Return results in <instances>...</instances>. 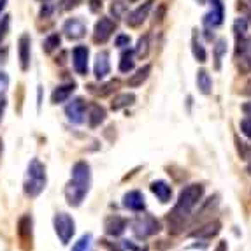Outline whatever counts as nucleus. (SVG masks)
Masks as SVG:
<instances>
[{
	"label": "nucleus",
	"mask_w": 251,
	"mask_h": 251,
	"mask_svg": "<svg viewBox=\"0 0 251 251\" xmlns=\"http://www.w3.org/2000/svg\"><path fill=\"white\" fill-rule=\"evenodd\" d=\"M74 90H75L74 83L60 84V86H56V88L53 90V93H51V102H53V104H63V102H67L69 97L72 95Z\"/></svg>",
	"instance_id": "obj_17"
},
{
	"label": "nucleus",
	"mask_w": 251,
	"mask_h": 251,
	"mask_svg": "<svg viewBox=\"0 0 251 251\" xmlns=\"http://www.w3.org/2000/svg\"><path fill=\"white\" fill-rule=\"evenodd\" d=\"M63 34H65L67 39H71V41L83 39L84 34H86V25H84V21L79 20V18H71L63 25Z\"/></svg>",
	"instance_id": "obj_12"
},
{
	"label": "nucleus",
	"mask_w": 251,
	"mask_h": 251,
	"mask_svg": "<svg viewBox=\"0 0 251 251\" xmlns=\"http://www.w3.org/2000/svg\"><path fill=\"white\" fill-rule=\"evenodd\" d=\"M48 176H46V167L39 158H34L28 163L25 174V183H23V190H25L26 197H39L44 188H46Z\"/></svg>",
	"instance_id": "obj_3"
},
{
	"label": "nucleus",
	"mask_w": 251,
	"mask_h": 251,
	"mask_svg": "<svg viewBox=\"0 0 251 251\" xmlns=\"http://www.w3.org/2000/svg\"><path fill=\"white\" fill-rule=\"evenodd\" d=\"M65 116H67L69 122L75 123V125H81L86 118V102L83 99H74L72 102H69L67 107H65Z\"/></svg>",
	"instance_id": "obj_8"
},
{
	"label": "nucleus",
	"mask_w": 251,
	"mask_h": 251,
	"mask_svg": "<svg viewBox=\"0 0 251 251\" xmlns=\"http://www.w3.org/2000/svg\"><path fill=\"white\" fill-rule=\"evenodd\" d=\"M241 132L248 139H251V118H244L243 122H241Z\"/></svg>",
	"instance_id": "obj_33"
},
{
	"label": "nucleus",
	"mask_w": 251,
	"mask_h": 251,
	"mask_svg": "<svg viewBox=\"0 0 251 251\" xmlns=\"http://www.w3.org/2000/svg\"><path fill=\"white\" fill-rule=\"evenodd\" d=\"M163 14H165V4H160L158 11L155 13V23H160L163 20Z\"/></svg>",
	"instance_id": "obj_38"
},
{
	"label": "nucleus",
	"mask_w": 251,
	"mask_h": 251,
	"mask_svg": "<svg viewBox=\"0 0 251 251\" xmlns=\"http://www.w3.org/2000/svg\"><path fill=\"white\" fill-rule=\"evenodd\" d=\"M111 71V62H109V53L107 51H100L97 54L95 65H93V72H95L97 79H104L105 75Z\"/></svg>",
	"instance_id": "obj_16"
},
{
	"label": "nucleus",
	"mask_w": 251,
	"mask_h": 251,
	"mask_svg": "<svg viewBox=\"0 0 251 251\" xmlns=\"http://www.w3.org/2000/svg\"><path fill=\"white\" fill-rule=\"evenodd\" d=\"M216 251H226V244L225 243H222L220 246H218V250Z\"/></svg>",
	"instance_id": "obj_45"
},
{
	"label": "nucleus",
	"mask_w": 251,
	"mask_h": 251,
	"mask_svg": "<svg viewBox=\"0 0 251 251\" xmlns=\"http://www.w3.org/2000/svg\"><path fill=\"white\" fill-rule=\"evenodd\" d=\"M7 86H9V75L0 71V95H4Z\"/></svg>",
	"instance_id": "obj_35"
},
{
	"label": "nucleus",
	"mask_w": 251,
	"mask_h": 251,
	"mask_svg": "<svg viewBox=\"0 0 251 251\" xmlns=\"http://www.w3.org/2000/svg\"><path fill=\"white\" fill-rule=\"evenodd\" d=\"M51 11H53V9H51V5L50 4H46L44 5V7L41 9V16H44V18H48L51 14Z\"/></svg>",
	"instance_id": "obj_41"
},
{
	"label": "nucleus",
	"mask_w": 251,
	"mask_h": 251,
	"mask_svg": "<svg viewBox=\"0 0 251 251\" xmlns=\"http://www.w3.org/2000/svg\"><path fill=\"white\" fill-rule=\"evenodd\" d=\"M237 9H239V11H243V13H244V14H246L248 21H250V23H251V7H248V5H244V4H243V2H239Z\"/></svg>",
	"instance_id": "obj_39"
},
{
	"label": "nucleus",
	"mask_w": 251,
	"mask_h": 251,
	"mask_svg": "<svg viewBox=\"0 0 251 251\" xmlns=\"http://www.w3.org/2000/svg\"><path fill=\"white\" fill-rule=\"evenodd\" d=\"M123 205H125L126 209L139 213V211L146 209V201H144L143 193L137 192V190H134V192H128L125 197H123Z\"/></svg>",
	"instance_id": "obj_14"
},
{
	"label": "nucleus",
	"mask_w": 251,
	"mask_h": 251,
	"mask_svg": "<svg viewBox=\"0 0 251 251\" xmlns=\"http://www.w3.org/2000/svg\"><path fill=\"white\" fill-rule=\"evenodd\" d=\"M151 192L155 193L156 199H158L160 202H169L172 197V188L169 186L165 181H155V183H151Z\"/></svg>",
	"instance_id": "obj_18"
},
{
	"label": "nucleus",
	"mask_w": 251,
	"mask_h": 251,
	"mask_svg": "<svg viewBox=\"0 0 251 251\" xmlns=\"http://www.w3.org/2000/svg\"><path fill=\"white\" fill-rule=\"evenodd\" d=\"M220 228H222V223L220 222H209V223H205L204 226H201L199 230L193 232V237H204V239H211L214 237V235L220 232Z\"/></svg>",
	"instance_id": "obj_21"
},
{
	"label": "nucleus",
	"mask_w": 251,
	"mask_h": 251,
	"mask_svg": "<svg viewBox=\"0 0 251 251\" xmlns=\"http://www.w3.org/2000/svg\"><path fill=\"white\" fill-rule=\"evenodd\" d=\"M5 4H7V0H0V13H2V11H4Z\"/></svg>",
	"instance_id": "obj_44"
},
{
	"label": "nucleus",
	"mask_w": 251,
	"mask_h": 251,
	"mask_svg": "<svg viewBox=\"0 0 251 251\" xmlns=\"http://www.w3.org/2000/svg\"><path fill=\"white\" fill-rule=\"evenodd\" d=\"M104 228H105V234L107 235H113V237H118V235H122L126 228V220L122 216H109L104 223Z\"/></svg>",
	"instance_id": "obj_15"
},
{
	"label": "nucleus",
	"mask_w": 251,
	"mask_h": 251,
	"mask_svg": "<svg viewBox=\"0 0 251 251\" xmlns=\"http://www.w3.org/2000/svg\"><path fill=\"white\" fill-rule=\"evenodd\" d=\"M132 230L137 237L144 239L150 237V235H155L160 232V223L156 222L153 216H143L137 218L134 223H132Z\"/></svg>",
	"instance_id": "obj_6"
},
{
	"label": "nucleus",
	"mask_w": 251,
	"mask_h": 251,
	"mask_svg": "<svg viewBox=\"0 0 251 251\" xmlns=\"http://www.w3.org/2000/svg\"><path fill=\"white\" fill-rule=\"evenodd\" d=\"M151 74V65H143V67L139 69L135 74H132L126 81L130 88H139V86H143V83H146V79L150 77Z\"/></svg>",
	"instance_id": "obj_19"
},
{
	"label": "nucleus",
	"mask_w": 251,
	"mask_h": 251,
	"mask_svg": "<svg viewBox=\"0 0 251 251\" xmlns=\"http://www.w3.org/2000/svg\"><path fill=\"white\" fill-rule=\"evenodd\" d=\"M135 67V54L132 50H125L122 53V56H120V65H118V69H120V72H123V74H128V72H132Z\"/></svg>",
	"instance_id": "obj_20"
},
{
	"label": "nucleus",
	"mask_w": 251,
	"mask_h": 251,
	"mask_svg": "<svg viewBox=\"0 0 251 251\" xmlns=\"http://www.w3.org/2000/svg\"><path fill=\"white\" fill-rule=\"evenodd\" d=\"M130 2H135V0H130Z\"/></svg>",
	"instance_id": "obj_50"
},
{
	"label": "nucleus",
	"mask_w": 251,
	"mask_h": 251,
	"mask_svg": "<svg viewBox=\"0 0 251 251\" xmlns=\"http://www.w3.org/2000/svg\"><path fill=\"white\" fill-rule=\"evenodd\" d=\"M90 9H92V13L100 11V9H102V0H90Z\"/></svg>",
	"instance_id": "obj_40"
},
{
	"label": "nucleus",
	"mask_w": 251,
	"mask_h": 251,
	"mask_svg": "<svg viewBox=\"0 0 251 251\" xmlns=\"http://www.w3.org/2000/svg\"><path fill=\"white\" fill-rule=\"evenodd\" d=\"M223 18H225V9H223L222 0H213L211 11L204 16V25L209 28H216L223 23Z\"/></svg>",
	"instance_id": "obj_11"
},
{
	"label": "nucleus",
	"mask_w": 251,
	"mask_h": 251,
	"mask_svg": "<svg viewBox=\"0 0 251 251\" xmlns=\"http://www.w3.org/2000/svg\"><path fill=\"white\" fill-rule=\"evenodd\" d=\"M20 235L23 239H32V218L30 216H23L20 220Z\"/></svg>",
	"instance_id": "obj_29"
},
{
	"label": "nucleus",
	"mask_w": 251,
	"mask_h": 251,
	"mask_svg": "<svg viewBox=\"0 0 251 251\" xmlns=\"http://www.w3.org/2000/svg\"><path fill=\"white\" fill-rule=\"evenodd\" d=\"M113 251H122V250H120V248H114V250Z\"/></svg>",
	"instance_id": "obj_48"
},
{
	"label": "nucleus",
	"mask_w": 251,
	"mask_h": 251,
	"mask_svg": "<svg viewBox=\"0 0 251 251\" xmlns=\"http://www.w3.org/2000/svg\"><path fill=\"white\" fill-rule=\"evenodd\" d=\"M202 197H204V186L202 184H190L179 193V199H177L176 205H174V209L169 216V223L174 228L172 232H179V226L190 216L193 207L202 201Z\"/></svg>",
	"instance_id": "obj_2"
},
{
	"label": "nucleus",
	"mask_w": 251,
	"mask_h": 251,
	"mask_svg": "<svg viewBox=\"0 0 251 251\" xmlns=\"http://www.w3.org/2000/svg\"><path fill=\"white\" fill-rule=\"evenodd\" d=\"M226 51V41L225 39H220V41L216 42V46H214V67L220 69V65H222V58L223 54H225Z\"/></svg>",
	"instance_id": "obj_28"
},
{
	"label": "nucleus",
	"mask_w": 251,
	"mask_h": 251,
	"mask_svg": "<svg viewBox=\"0 0 251 251\" xmlns=\"http://www.w3.org/2000/svg\"><path fill=\"white\" fill-rule=\"evenodd\" d=\"M243 111H244V114H246V116L251 118V102H246V104L243 105Z\"/></svg>",
	"instance_id": "obj_42"
},
{
	"label": "nucleus",
	"mask_w": 251,
	"mask_h": 251,
	"mask_svg": "<svg viewBox=\"0 0 251 251\" xmlns=\"http://www.w3.org/2000/svg\"><path fill=\"white\" fill-rule=\"evenodd\" d=\"M116 86H118V81H109L107 84H104V86H102V90L99 92V95H102V97L109 95L113 90H116Z\"/></svg>",
	"instance_id": "obj_34"
},
{
	"label": "nucleus",
	"mask_w": 251,
	"mask_h": 251,
	"mask_svg": "<svg viewBox=\"0 0 251 251\" xmlns=\"http://www.w3.org/2000/svg\"><path fill=\"white\" fill-rule=\"evenodd\" d=\"M192 51H193V56H195V60L201 63L207 62V53H205L204 46H202L201 42H199L197 39V34H193V39H192Z\"/></svg>",
	"instance_id": "obj_26"
},
{
	"label": "nucleus",
	"mask_w": 251,
	"mask_h": 251,
	"mask_svg": "<svg viewBox=\"0 0 251 251\" xmlns=\"http://www.w3.org/2000/svg\"><path fill=\"white\" fill-rule=\"evenodd\" d=\"M9 16H4L2 18V21H0V41L5 37V34H7V28H9Z\"/></svg>",
	"instance_id": "obj_36"
},
{
	"label": "nucleus",
	"mask_w": 251,
	"mask_h": 251,
	"mask_svg": "<svg viewBox=\"0 0 251 251\" xmlns=\"http://www.w3.org/2000/svg\"><path fill=\"white\" fill-rule=\"evenodd\" d=\"M60 42H62L60 34H51V35H48V37L44 39V42H42V50H44V53L50 54V53H53L54 50H58Z\"/></svg>",
	"instance_id": "obj_25"
},
{
	"label": "nucleus",
	"mask_w": 251,
	"mask_h": 251,
	"mask_svg": "<svg viewBox=\"0 0 251 251\" xmlns=\"http://www.w3.org/2000/svg\"><path fill=\"white\" fill-rule=\"evenodd\" d=\"M2 114H4V104H0V120H2Z\"/></svg>",
	"instance_id": "obj_46"
},
{
	"label": "nucleus",
	"mask_w": 251,
	"mask_h": 251,
	"mask_svg": "<svg viewBox=\"0 0 251 251\" xmlns=\"http://www.w3.org/2000/svg\"><path fill=\"white\" fill-rule=\"evenodd\" d=\"M246 32H248V20L246 18H239V20H235V23H234L235 37H243V35H246Z\"/></svg>",
	"instance_id": "obj_31"
},
{
	"label": "nucleus",
	"mask_w": 251,
	"mask_h": 251,
	"mask_svg": "<svg viewBox=\"0 0 251 251\" xmlns=\"http://www.w3.org/2000/svg\"><path fill=\"white\" fill-rule=\"evenodd\" d=\"M18 58L21 71H28L30 67V35L23 34L18 41Z\"/></svg>",
	"instance_id": "obj_13"
},
{
	"label": "nucleus",
	"mask_w": 251,
	"mask_h": 251,
	"mask_svg": "<svg viewBox=\"0 0 251 251\" xmlns=\"http://www.w3.org/2000/svg\"><path fill=\"white\" fill-rule=\"evenodd\" d=\"M235 65L241 74H251V37L243 35L235 42Z\"/></svg>",
	"instance_id": "obj_4"
},
{
	"label": "nucleus",
	"mask_w": 251,
	"mask_h": 251,
	"mask_svg": "<svg viewBox=\"0 0 251 251\" xmlns=\"http://www.w3.org/2000/svg\"><path fill=\"white\" fill-rule=\"evenodd\" d=\"M72 251H92V234H84L83 237L72 246Z\"/></svg>",
	"instance_id": "obj_30"
},
{
	"label": "nucleus",
	"mask_w": 251,
	"mask_h": 251,
	"mask_svg": "<svg viewBox=\"0 0 251 251\" xmlns=\"http://www.w3.org/2000/svg\"><path fill=\"white\" fill-rule=\"evenodd\" d=\"M42 2H46V0H42Z\"/></svg>",
	"instance_id": "obj_51"
},
{
	"label": "nucleus",
	"mask_w": 251,
	"mask_h": 251,
	"mask_svg": "<svg viewBox=\"0 0 251 251\" xmlns=\"http://www.w3.org/2000/svg\"><path fill=\"white\" fill-rule=\"evenodd\" d=\"M54 225V232L58 235V239L62 241V244H69L71 243L72 235L75 232V223L67 213H58L53 220Z\"/></svg>",
	"instance_id": "obj_5"
},
{
	"label": "nucleus",
	"mask_w": 251,
	"mask_h": 251,
	"mask_svg": "<svg viewBox=\"0 0 251 251\" xmlns=\"http://www.w3.org/2000/svg\"><path fill=\"white\" fill-rule=\"evenodd\" d=\"M243 93H244V95H250V97H251V81H250V83L246 84V86H244Z\"/></svg>",
	"instance_id": "obj_43"
},
{
	"label": "nucleus",
	"mask_w": 251,
	"mask_h": 251,
	"mask_svg": "<svg viewBox=\"0 0 251 251\" xmlns=\"http://www.w3.org/2000/svg\"><path fill=\"white\" fill-rule=\"evenodd\" d=\"M250 2H251V0H250Z\"/></svg>",
	"instance_id": "obj_52"
},
{
	"label": "nucleus",
	"mask_w": 251,
	"mask_h": 251,
	"mask_svg": "<svg viewBox=\"0 0 251 251\" xmlns=\"http://www.w3.org/2000/svg\"><path fill=\"white\" fill-rule=\"evenodd\" d=\"M135 102V95L134 93H120L113 99L111 102V109L113 111H120V109H125L128 105H132Z\"/></svg>",
	"instance_id": "obj_22"
},
{
	"label": "nucleus",
	"mask_w": 251,
	"mask_h": 251,
	"mask_svg": "<svg viewBox=\"0 0 251 251\" xmlns=\"http://www.w3.org/2000/svg\"><path fill=\"white\" fill-rule=\"evenodd\" d=\"M148 53H150V35H143V37L137 41L134 54L137 58H146Z\"/></svg>",
	"instance_id": "obj_27"
},
{
	"label": "nucleus",
	"mask_w": 251,
	"mask_h": 251,
	"mask_svg": "<svg viewBox=\"0 0 251 251\" xmlns=\"http://www.w3.org/2000/svg\"><path fill=\"white\" fill-rule=\"evenodd\" d=\"M125 9H126V4L116 0V2H113V5H111V13L114 14V18H120L123 13H125Z\"/></svg>",
	"instance_id": "obj_32"
},
{
	"label": "nucleus",
	"mask_w": 251,
	"mask_h": 251,
	"mask_svg": "<svg viewBox=\"0 0 251 251\" xmlns=\"http://www.w3.org/2000/svg\"><path fill=\"white\" fill-rule=\"evenodd\" d=\"M114 28H116V23L111 18H100L95 23V28H93V42H97V44L107 42L109 37L114 34Z\"/></svg>",
	"instance_id": "obj_7"
},
{
	"label": "nucleus",
	"mask_w": 251,
	"mask_h": 251,
	"mask_svg": "<svg viewBox=\"0 0 251 251\" xmlns=\"http://www.w3.org/2000/svg\"><path fill=\"white\" fill-rule=\"evenodd\" d=\"M250 174H251V165H250Z\"/></svg>",
	"instance_id": "obj_49"
},
{
	"label": "nucleus",
	"mask_w": 251,
	"mask_h": 251,
	"mask_svg": "<svg viewBox=\"0 0 251 251\" xmlns=\"http://www.w3.org/2000/svg\"><path fill=\"white\" fill-rule=\"evenodd\" d=\"M105 120V109L102 107V105H93L92 109H90V114H88V123L92 128H95V126H99L102 122Z\"/></svg>",
	"instance_id": "obj_24"
},
{
	"label": "nucleus",
	"mask_w": 251,
	"mask_h": 251,
	"mask_svg": "<svg viewBox=\"0 0 251 251\" xmlns=\"http://www.w3.org/2000/svg\"><path fill=\"white\" fill-rule=\"evenodd\" d=\"M197 86H199V90H201V93H204V95H209L211 93L213 81H211L209 72L205 71V69H201V71L197 72Z\"/></svg>",
	"instance_id": "obj_23"
},
{
	"label": "nucleus",
	"mask_w": 251,
	"mask_h": 251,
	"mask_svg": "<svg viewBox=\"0 0 251 251\" xmlns=\"http://www.w3.org/2000/svg\"><path fill=\"white\" fill-rule=\"evenodd\" d=\"M128 44H130V37H128V35H118V37H116V46L118 48H126V46H128Z\"/></svg>",
	"instance_id": "obj_37"
},
{
	"label": "nucleus",
	"mask_w": 251,
	"mask_h": 251,
	"mask_svg": "<svg viewBox=\"0 0 251 251\" xmlns=\"http://www.w3.org/2000/svg\"><path fill=\"white\" fill-rule=\"evenodd\" d=\"M153 4H155V0H148V2H144V4H141L137 9H134L132 13H128V16H126V25L130 26V28H137V26H141L146 21L148 14H150L151 7H153Z\"/></svg>",
	"instance_id": "obj_10"
},
{
	"label": "nucleus",
	"mask_w": 251,
	"mask_h": 251,
	"mask_svg": "<svg viewBox=\"0 0 251 251\" xmlns=\"http://www.w3.org/2000/svg\"><path fill=\"white\" fill-rule=\"evenodd\" d=\"M88 60L90 50L86 46H75L72 50V65H74V71L79 75L88 74Z\"/></svg>",
	"instance_id": "obj_9"
},
{
	"label": "nucleus",
	"mask_w": 251,
	"mask_h": 251,
	"mask_svg": "<svg viewBox=\"0 0 251 251\" xmlns=\"http://www.w3.org/2000/svg\"><path fill=\"white\" fill-rule=\"evenodd\" d=\"M199 2H201V4H211L213 0H199Z\"/></svg>",
	"instance_id": "obj_47"
},
{
	"label": "nucleus",
	"mask_w": 251,
	"mask_h": 251,
	"mask_svg": "<svg viewBox=\"0 0 251 251\" xmlns=\"http://www.w3.org/2000/svg\"><path fill=\"white\" fill-rule=\"evenodd\" d=\"M90 186H92V171L86 162H77L72 167L71 181L65 186V199L69 205L77 207L83 204L84 197L88 195Z\"/></svg>",
	"instance_id": "obj_1"
}]
</instances>
